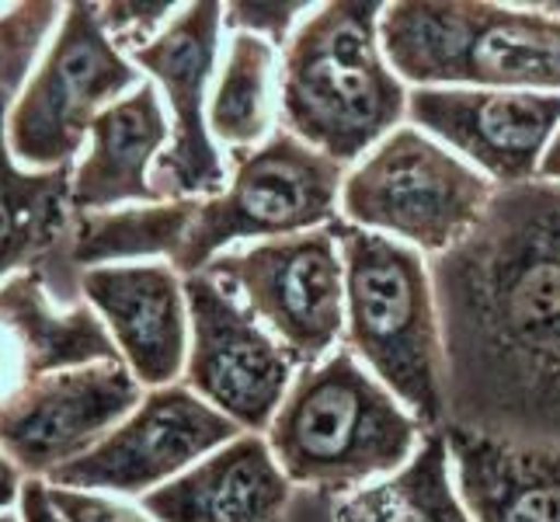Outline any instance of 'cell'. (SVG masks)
Wrapping results in <instances>:
<instances>
[{
    "label": "cell",
    "mask_w": 560,
    "mask_h": 522,
    "mask_svg": "<svg viewBox=\"0 0 560 522\" xmlns=\"http://www.w3.org/2000/svg\"><path fill=\"white\" fill-rule=\"evenodd\" d=\"M494 192L498 185L450 147L404 123L349 167L338 220L394 237L432 262L474 234Z\"/></svg>",
    "instance_id": "obj_5"
},
{
    "label": "cell",
    "mask_w": 560,
    "mask_h": 522,
    "mask_svg": "<svg viewBox=\"0 0 560 522\" xmlns=\"http://www.w3.org/2000/svg\"><path fill=\"white\" fill-rule=\"evenodd\" d=\"M345 258V348L370 370L424 432L450 425L446 338L421 251L335 220Z\"/></svg>",
    "instance_id": "obj_2"
},
{
    "label": "cell",
    "mask_w": 560,
    "mask_h": 522,
    "mask_svg": "<svg viewBox=\"0 0 560 522\" xmlns=\"http://www.w3.org/2000/svg\"><path fill=\"white\" fill-rule=\"evenodd\" d=\"M81 297L105 321L122 362L143 386H167L185 373L188 300L185 279L167 262L88 268Z\"/></svg>",
    "instance_id": "obj_14"
},
{
    "label": "cell",
    "mask_w": 560,
    "mask_h": 522,
    "mask_svg": "<svg viewBox=\"0 0 560 522\" xmlns=\"http://www.w3.org/2000/svg\"><path fill=\"white\" fill-rule=\"evenodd\" d=\"M88 158L73 167L70 209L73 217L105 212L112 206L161 202L150 185V171L171 140V126L161 105L158 84L143 81L126 98L108 105L91 123Z\"/></svg>",
    "instance_id": "obj_17"
},
{
    "label": "cell",
    "mask_w": 560,
    "mask_h": 522,
    "mask_svg": "<svg viewBox=\"0 0 560 522\" xmlns=\"http://www.w3.org/2000/svg\"><path fill=\"white\" fill-rule=\"evenodd\" d=\"M0 324L22 338L25 380L98 362H122L105 321L91 303L52 311L38 272H18L0 282Z\"/></svg>",
    "instance_id": "obj_18"
},
{
    "label": "cell",
    "mask_w": 560,
    "mask_h": 522,
    "mask_svg": "<svg viewBox=\"0 0 560 522\" xmlns=\"http://www.w3.org/2000/svg\"><path fill=\"white\" fill-rule=\"evenodd\" d=\"M18 495H22V471L0 453V512H4Z\"/></svg>",
    "instance_id": "obj_28"
},
{
    "label": "cell",
    "mask_w": 560,
    "mask_h": 522,
    "mask_svg": "<svg viewBox=\"0 0 560 522\" xmlns=\"http://www.w3.org/2000/svg\"><path fill=\"white\" fill-rule=\"evenodd\" d=\"M463 506L474 522H560V446L446 425Z\"/></svg>",
    "instance_id": "obj_16"
},
{
    "label": "cell",
    "mask_w": 560,
    "mask_h": 522,
    "mask_svg": "<svg viewBox=\"0 0 560 522\" xmlns=\"http://www.w3.org/2000/svg\"><path fill=\"white\" fill-rule=\"evenodd\" d=\"M331 522H474L456 491L446 432H424L397 474L335 498Z\"/></svg>",
    "instance_id": "obj_20"
},
{
    "label": "cell",
    "mask_w": 560,
    "mask_h": 522,
    "mask_svg": "<svg viewBox=\"0 0 560 522\" xmlns=\"http://www.w3.org/2000/svg\"><path fill=\"white\" fill-rule=\"evenodd\" d=\"M206 123L230 153L258 147L279 129V49L272 43L247 32L230 35Z\"/></svg>",
    "instance_id": "obj_21"
},
{
    "label": "cell",
    "mask_w": 560,
    "mask_h": 522,
    "mask_svg": "<svg viewBox=\"0 0 560 522\" xmlns=\"http://www.w3.org/2000/svg\"><path fill=\"white\" fill-rule=\"evenodd\" d=\"M349 167L324 158L282 126L265 143L230 153V178L217 199H199L171 268L199 276L226 251L331 227L341 217Z\"/></svg>",
    "instance_id": "obj_6"
},
{
    "label": "cell",
    "mask_w": 560,
    "mask_h": 522,
    "mask_svg": "<svg viewBox=\"0 0 560 522\" xmlns=\"http://www.w3.org/2000/svg\"><path fill=\"white\" fill-rule=\"evenodd\" d=\"M380 14L376 0L317 4L282 49V129L345 167L408 123L411 88L386 60Z\"/></svg>",
    "instance_id": "obj_1"
},
{
    "label": "cell",
    "mask_w": 560,
    "mask_h": 522,
    "mask_svg": "<svg viewBox=\"0 0 560 522\" xmlns=\"http://www.w3.org/2000/svg\"><path fill=\"white\" fill-rule=\"evenodd\" d=\"M8 94H0V282L63 251L73 230L70 167L28 171L8 147Z\"/></svg>",
    "instance_id": "obj_19"
},
{
    "label": "cell",
    "mask_w": 560,
    "mask_h": 522,
    "mask_svg": "<svg viewBox=\"0 0 560 522\" xmlns=\"http://www.w3.org/2000/svg\"><path fill=\"white\" fill-rule=\"evenodd\" d=\"M18 501H22V522H67L60 512H56L49 485L43 477H28Z\"/></svg>",
    "instance_id": "obj_27"
},
{
    "label": "cell",
    "mask_w": 560,
    "mask_h": 522,
    "mask_svg": "<svg viewBox=\"0 0 560 522\" xmlns=\"http://www.w3.org/2000/svg\"><path fill=\"white\" fill-rule=\"evenodd\" d=\"M293 480L258 432H244L164 488L143 495L153 522H282Z\"/></svg>",
    "instance_id": "obj_15"
},
{
    "label": "cell",
    "mask_w": 560,
    "mask_h": 522,
    "mask_svg": "<svg viewBox=\"0 0 560 522\" xmlns=\"http://www.w3.org/2000/svg\"><path fill=\"white\" fill-rule=\"evenodd\" d=\"M408 123L450 147L498 188L539 178V161L560 126V94L411 88Z\"/></svg>",
    "instance_id": "obj_13"
},
{
    "label": "cell",
    "mask_w": 560,
    "mask_h": 522,
    "mask_svg": "<svg viewBox=\"0 0 560 522\" xmlns=\"http://www.w3.org/2000/svg\"><path fill=\"white\" fill-rule=\"evenodd\" d=\"M265 439L293 488L345 498L397 474L424 429L341 345L296 373Z\"/></svg>",
    "instance_id": "obj_3"
},
{
    "label": "cell",
    "mask_w": 560,
    "mask_h": 522,
    "mask_svg": "<svg viewBox=\"0 0 560 522\" xmlns=\"http://www.w3.org/2000/svg\"><path fill=\"white\" fill-rule=\"evenodd\" d=\"M52 506L67 522H150L143 509L122 506V501L94 495V491H73V488H52Z\"/></svg>",
    "instance_id": "obj_26"
},
{
    "label": "cell",
    "mask_w": 560,
    "mask_h": 522,
    "mask_svg": "<svg viewBox=\"0 0 560 522\" xmlns=\"http://www.w3.org/2000/svg\"><path fill=\"white\" fill-rule=\"evenodd\" d=\"M206 272L223 282L272 335L296 370L317 366L345 341V258L335 227L241 244Z\"/></svg>",
    "instance_id": "obj_8"
},
{
    "label": "cell",
    "mask_w": 560,
    "mask_h": 522,
    "mask_svg": "<svg viewBox=\"0 0 560 522\" xmlns=\"http://www.w3.org/2000/svg\"><path fill=\"white\" fill-rule=\"evenodd\" d=\"M171 11H175L171 0H164V4H98L102 25L122 56L153 43L171 25Z\"/></svg>",
    "instance_id": "obj_25"
},
{
    "label": "cell",
    "mask_w": 560,
    "mask_h": 522,
    "mask_svg": "<svg viewBox=\"0 0 560 522\" xmlns=\"http://www.w3.org/2000/svg\"><path fill=\"white\" fill-rule=\"evenodd\" d=\"M223 4L196 0L153 43L129 49L126 60L147 70L161 84L171 108V140L150 171V185L161 202L217 199L226 188V164L206 123V88L220 53Z\"/></svg>",
    "instance_id": "obj_10"
},
{
    "label": "cell",
    "mask_w": 560,
    "mask_h": 522,
    "mask_svg": "<svg viewBox=\"0 0 560 522\" xmlns=\"http://www.w3.org/2000/svg\"><path fill=\"white\" fill-rule=\"evenodd\" d=\"M314 11V4H282V0H272V4H250V0H241V4H226L223 8V25L234 32H247L258 35L265 43H272L276 49H285V43L293 38V32L300 28V22Z\"/></svg>",
    "instance_id": "obj_24"
},
{
    "label": "cell",
    "mask_w": 560,
    "mask_h": 522,
    "mask_svg": "<svg viewBox=\"0 0 560 522\" xmlns=\"http://www.w3.org/2000/svg\"><path fill=\"white\" fill-rule=\"evenodd\" d=\"M199 199L185 202H150L132 209H105L77 217L70 237L60 251L67 272L88 265L102 268L108 262H175L185 234L196 220Z\"/></svg>",
    "instance_id": "obj_22"
},
{
    "label": "cell",
    "mask_w": 560,
    "mask_h": 522,
    "mask_svg": "<svg viewBox=\"0 0 560 522\" xmlns=\"http://www.w3.org/2000/svg\"><path fill=\"white\" fill-rule=\"evenodd\" d=\"M67 11L60 4H18L0 14V94H11L22 84L32 56L43 43V35L56 22V14Z\"/></svg>",
    "instance_id": "obj_23"
},
{
    "label": "cell",
    "mask_w": 560,
    "mask_h": 522,
    "mask_svg": "<svg viewBox=\"0 0 560 522\" xmlns=\"http://www.w3.org/2000/svg\"><path fill=\"white\" fill-rule=\"evenodd\" d=\"M380 43L411 88L560 94V14L539 4L397 0L383 4Z\"/></svg>",
    "instance_id": "obj_4"
},
{
    "label": "cell",
    "mask_w": 560,
    "mask_h": 522,
    "mask_svg": "<svg viewBox=\"0 0 560 522\" xmlns=\"http://www.w3.org/2000/svg\"><path fill=\"white\" fill-rule=\"evenodd\" d=\"M143 397V383L126 362L25 380L0 397V453L22 474L46 480L56 467L91 453Z\"/></svg>",
    "instance_id": "obj_12"
},
{
    "label": "cell",
    "mask_w": 560,
    "mask_h": 522,
    "mask_svg": "<svg viewBox=\"0 0 560 522\" xmlns=\"http://www.w3.org/2000/svg\"><path fill=\"white\" fill-rule=\"evenodd\" d=\"M244 436L230 418L191 394L185 383L153 386L122 425L84 453L81 460L56 467L46 480L52 488L150 495L175 480L199 460Z\"/></svg>",
    "instance_id": "obj_11"
},
{
    "label": "cell",
    "mask_w": 560,
    "mask_h": 522,
    "mask_svg": "<svg viewBox=\"0 0 560 522\" xmlns=\"http://www.w3.org/2000/svg\"><path fill=\"white\" fill-rule=\"evenodd\" d=\"M188 359L185 386L241 432H268L296 380V362L261 321L209 272L185 276Z\"/></svg>",
    "instance_id": "obj_9"
},
{
    "label": "cell",
    "mask_w": 560,
    "mask_h": 522,
    "mask_svg": "<svg viewBox=\"0 0 560 522\" xmlns=\"http://www.w3.org/2000/svg\"><path fill=\"white\" fill-rule=\"evenodd\" d=\"M536 182H544V185H557L560 188V126L553 132V140L544 153V161H539V178Z\"/></svg>",
    "instance_id": "obj_29"
},
{
    "label": "cell",
    "mask_w": 560,
    "mask_h": 522,
    "mask_svg": "<svg viewBox=\"0 0 560 522\" xmlns=\"http://www.w3.org/2000/svg\"><path fill=\"white\" fill-rule=\"evenodd\" d=\"M140 84V70L108 38L98 4H67L60 35L8 112L14 161L28 171L70 167L91 123Z\"/></svg>",
    "instance_id": "obj_7"
},
{
    "label": "cell",
    "mask_w": 560,
    "mask_h": 522,
    "mask_svg": "<svg viewBox=\"0 0 560 522\" xmlns=\"http://www.w3.org/2000/svg\"><path fill=\"white\" fill-rule=\"evenodd\" d=\"M0 522H18V515H8V512H0Z\"/></svg>",
    "instance_id": "obj_30"
},
{
    "label": "cell",
    "mask_w": 560,
    "mask_h": 522,
    "mask_svg": "<svg viewBox=\"0 0 560 522\" xmlns=\"http://www.w3.org/2000/svg\"><path fill=\"white\" fill-rule=\"evenodd\" d=\"M557 188V185H553ZM557 209H560V188H557Z\"/></svg>",
    "instance_id": "obj_31"
}]
</instances>
